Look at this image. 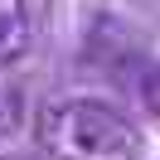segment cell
Returning a JSON list of instances; mask_svg holds the SVG:
<instances>
[{"label":"cell","mask_w":160,"mask_h":160,"mask_svg":"<svg viewBox=\"0 0 160 160\" xmlns=\"http://www.w3.org/2000/svg\"><path fill=\"white\" fill-rule=\"evenodd\" d=\"M15 10H20L24 20L34 24V29H39V24L49 20V10H53V0H15Z\"/></svg>","instance_id":"obj_5"},{"label":"cell","mask_w":160,"mask_h":160,"mask_svg":"<svg viewBox=\"0 0 160 160\" xmlns=\"http://www.w3.org/2000/svg\"><path fill=\"white\" fill-rule=\"evenodd\" d=\"M34 34H39V29H34V24L15 10V5H5V10H0V73L15 68V63L34 49Z\"/></svg>","instance_id":"obj_2"},{"label":"cell","mask_w":160,"mask_h":160,"mask_svg":"<svg viewBox=\"0 0 160 160\" xmlns=\"http://www.w3.org/2000/svg\"><path fill=\"white\" fill-rule=\"evenodd\" d=\"M49 160H141V126L107 97H58L34 121Z\"/></svg>","instance_id":"obj_1"},{"label":"cell","mask_w":160,"mask_h":160,"mask_svg":"<svg viewBox=\"0 0 160 160\" xmlns=\"http://www.w3.org/2000/svg\"><path fill=\"white\" fill-rule=\"evenodd\" d=\"M0 160H29V155H20V150H0Z\"/></svg>","instance_id":"obj_6"},{"label":"cell","mask_w":160,"mask_h":160,"mask_svg":"<svg viewBox=\"0 0 160 160\" xmlns=\"http://www.w3.org/2000/svg\"><path fill=\"white\" fill-rule=\"evenodd\" d=\"M24 121V92L15 82H0V136H15Z\"/></svg>","instance_id":"obj_3"},{"label":"cell","mask_w":160,"mask_h":160,"mask_svg":"<svg viewBox=\"0 0 160 160\" xmlns=\"http://www.w3.org/2000/svg\"><path fill=\"white\" fill-rule=\"evenodd\" d=\"M136 102L150 117H160V63H141L136 68Z\"/></svg>","instance_id":"obj_4"}]
</instances>
